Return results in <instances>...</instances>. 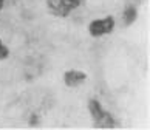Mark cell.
I'll use <instances>...</instances> for the list:
<instances>
[{"mask_svg": "<svg viewBox=\"0 0 150 130\" xmlns=\"http://www.w3.org/2000/svg\"><path fill=\"white\" fill-rule=\"evenodd\" d=\"M115 25H116V22L112 16L94 19L88 25V33H90L91 37H102V36H107L110 33H113Z\"/></svg>", "mask_w": 150, "mask_h": 130, "instance_id": "obj_1", "label": "cell"}, {"mask_svg": "<svg viewBox=\"0 0 150 130\" xmlns=\"http://www.w3.org/2000/svg\"><path fill=\"white\" fill-rule=\"evenodd\" d=\"M48 9L51 11L57 17H67L71 11H74L79 3L73 2V0H47Z\"/></svg>", "mask_w": 150, "mask_h": 130, "instance_id": "obj_2", "label": "cell"}, {"mask_svg": "<svg viewBox=\"0 0 150 130\" xmlns=\"http://www.w3.org/2000/svg\"><path fill=\"white\" fill-rule=\"evenodd\" d=\"M85 81H87V73L81 70H68L64 75V84L70 88L79 87L82 84H85Z\"/></svg>", "mask_w": 150, "mask_h": 130, "instance_id": "obj_3", "label": "cell"}, {"mask_svg": "<svg viewBox=\"0 0 150 130\" xmlns=\"http://www.w3.org/2000/svg\"><path fill=\"white\" fill-rule=\"evenodd\" d=\"M116 124L113 121V116L110 115L108 112H104L101 116L98 118L96 121H94V127H102V129H112L115 127Z\"/></svg>", "mask_w": 150, "mask_h": 130, "instance_id": "obj_4", "label": "cell"}, {"mask_svg": "<svg viewBox=\"0 0 150 130\" xmlns=\"http://www.w3.org/2000/svg\"><path fill=\"white\" fill-rule=\"evenodd\" d=\"M88 112H90V115H91V118L94 121L98 119L99 116L102 115V113L105 112L104 110V107H102V104L99 102L98 99H90L88 101Z\"/></svg>", "mask_w": 150, "mask_h": 130, "instance_id": "obj_5", "label": "cell"}, {"mask_svg": "<svg viewBox=\"0 0 150 130\" xmlns=\"http://www.w3.org/2000/svg\"><path fill=\"white\" fill-rule=\"evenodd\" d=\"M124 23L125 25H132L133 22L136 20V17H138V11H136V8L135 6H127L125 9H124Z\"/></svg>", "mask_w": 150, "mask_h": 130, "instance_id": "obj_6", "label": "cell"}, {"mask_svg": "<svg viewBox=\"0 0 150 130\" xmlns=\"http://www.w3.org/2000/svg\"><path fill=\"white\" fill-rule=\"evenodd\" d=\"M9 58V48L3 43V40L0 39V60H5Z\"/></svg>", "mask_w": 150, "mask_h": 130, "instance_id": "obj_7", "label": "cell"}, {"mask_svg": "<svg viewBox=\"0 0 150 130\" xmlns=\"http://www.w3.org/2000/svg\"><path fill=\"white\" fill-rule=\"evenodd\" d=\"M3 2H5V0H0V9L3 8Z\"/></svg>", "mask_w": 150, "mask_h": 130, "instance_id": "obj_8", "label": "cell"}, {"mask_svg": "<svg viewBox=\"0 0 150 130\" xmlns=\"http://www.w3.org/2000/svg\"><path fill=\"white\" fill-rule=\"evenodd\" d=\"M73 2H76V3H79V5H81V2H82V0H73Z\"/></svg>", "mask_w": 150, "mask_h": 130, "instance_id": "obj_9", "label": "cell"}]
</instances>
